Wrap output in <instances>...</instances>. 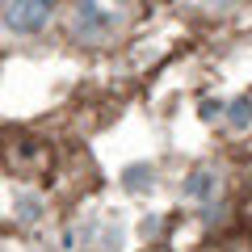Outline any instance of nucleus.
<instances>
[{
    "label": "nucleus",
    "instance_id": "f03ea898",
    "mask_svg": "<svg viewBox=\"0 0 252 252\" xmlns=\"http://www.w3.org/2000/svg\"><path fill=\"white\" fill-rule=\"evenodd\" d=\"M51 9L55 0H4L0 17H4V30H13V34H38L51 21Z\"/></svg>",
    "mask_w": 252,
    "mask_h": 252
},
{
    "label": "nucleus",
    "instance_id": "f257e3e1",
    "mask_svg": "<svg viewBox=\"0 0 252 252\" xmlns=\"http://www.w3.org/2000/svg\"><path fill=\"white\" fill-rule=\"evenodd\" d=\"M122 26V9L109 4V0H76V38H109Z\"/></svg>",
    "mask_w": 252,
    "mask_h": 252
}]
</instances>
